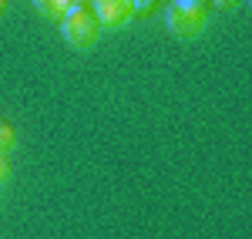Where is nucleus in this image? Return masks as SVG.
<instances>
[{"instance_id":"nucleus-2","label":"nucleus","mask_w":252,"mask_h":239,"mask_svg":"<svg viewBox=\"0 0 252 239\" xmlns=\"http://www.w3.org/2000/svg\"><path fill=\"white\" fill-rule=\"evenodd\" d=\"M168 31H172L175 37L182 40H192L198 34H205V27H209V7H205V0H175L172 7H168Z\"/></svg>"},{"instance_id":"nucleus-3","label":"nucleus","mask_w":252,"mask_h":239,"mask_svg":"<svg viewBox=\"0 0 252 239\" xmlns=\"http://www.w3.org/2000/svg\"><path fill=\"white\" fill-rule=\"evenodd\" d=\"M91 10H94L101 31H121L138 17L135 0H91Z\"/></svg>"},{"instance_id":"nucleus-5","label":"nucleus","mask_w":252,"mask_h":239,"mask_svg":"<svg viewBox=\"0 0 252 239\" xmlns=\"http://www.w3.org/2000/svg\"><path fill=\"white\" fill-rule=\"evenodd\" d=\"M31 3H34V10L40 17H47V20H61V14H64L58 0H31Z\"/></svg>"},{"instance_id":"nucleus-6","label":"nucleus","mask_w":252,"mask_h":239,"mask_svg":"<svg viewBox=\"0 0 252 239\" xmlns=\"http://www.w3.org/2000/svg\"><path fill=\"white\" fill-rule=\"evenodd\" d=\"M212 7H219V10L229 14V10H239V7H242V0H212Z\"/></svg>"},{"instance_id":"nucleus-4","label":"nucleus","mask_w":252,"mask_h":239,"mask_svg":"<svg viewBox=\"0 0 252 239\" xmlns=\"http://www.w3.org/2000/svg\"><path fill=\"white\" fill-rule=\"evenodd\" d=\"M14 148H17V132H14V125L0 121V155L7 159V155H10Z\"/></svg>"},{"instance_id":"nucleus-1","label":"nucleus","mask_w":252,"mask_h":239,"mask_svg":"<svg viewBox=\"0 0 252 239\" xmlns=\"http://www.w3.org/2000/svg\"><path fill=\"white\" fill-rule=\"evenodd\" d=\"M61 37L67 40L74 51H94L97 40H101V24H97L94 10L88 3L71 7L64 17H61Z\"/></svg>"},{"instance_id":"nucleus-8","label":"nucleus","mask_w":252,"mask_h":239,"mask_svg":"<svg viewBox=\"0 0 252 239\" xmlns=\"http://www.w3.org/2000/svg\"><path fill=\"white\" fill-rule=\"evenodd\" d=\"M3 14H7V0H0V20H3Z\"/></svg>"},{"instance_id":"nucleus-7","label":"nucleus","mask_w":252,"mask_h":239,"mask_svg":"<svg viewBox=\"0 0 252 239\" xmlns=\"http://www.w3.org/2000/svg\"><path fill=\"white\" fill-rule=\"evenodd\" d=\"M7 179H10V165H7V159L0 155V185H3Z\"/></svg>"}]
</instances>
